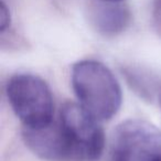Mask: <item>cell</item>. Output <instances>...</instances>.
<instances>
[{"label": "cell", "instance_id": "8992f818", "mask_svg": "<svg viewBox=\"0 0 161 161\" xmlns=\"http://www.w3.org/2000/svg\"><path fill=\"white\" fill-rule=\"evenodd\" d=\"M131 11L121 3L97 0L88 7L91 25L104 36H115L124 32L131 22Z\"/></svg>", "mask_w": 161, "mask_h": 161}, {"label": "cell", "instance_id": "5b68a950", "mask_svg": "<svg viewBox=\"0 0 161 161\" xmlns=\"http://www.w3.org/2000/svg\"><path fill=\"white\" fill-rule=\"evenodd\" d=\"M25 146L36 156L47 161H69V149L58 119L38 128H23Z\"/></svg>", "mask_w": 161, "mask_h": 161}, {"label": "cell", "instance_id": "52a82bcc", "mask_svg": "<svg viewBox=\"0 0 161 161\" xmlns=\"http://www.w3.org/2000/svg\"><path fill=\"white\" fill-rule=\"evenodd\" d=\"M10 25V12L9 8L7 7L5 1H1V8H0V29L1 32H5L7 29H9Z\"/></svg>", "mask_w": 161, "mask_h": 161}, {"label": "cell", "instance_id": "3957f363", "mask_svg": "<svg viewBox=\"0 0 161 161\" xmlns=\"http://www.w3.org/2000/svg\"><path fill=\"white\" fill-rule=\"evenodd\" d=\"M69 161H98L105 148V134L96 118L80 104L65 103L58 114Z\"/></svg>", "mask_w": 161, "mask_h": 161}, {"label": "cell", "instance_id": "7a4b0ae2", "mask_svg": "<svg viewBox=\"0 0 161 161\" xmlns=\"http://www.w3.org/2000/svg\"><path fill=\"white\" fill-rule=\"evenodd\" d=\"M6 95L23 128L42 127L54 119L53 95L40 76L14 74L6 84Z\"/></svg>", "mask_w": 161, "mask_h": 161}, {"label": "cell", "instance_id": "9c48e42d", "mask_svg": "<svg viewBox=\"0 0 161 161\" xmlns=\"http://www.w3.org/2000/svg\"><path fill=\"white\" fill-rule=\"evenodd\" d=\"M103 1H109V3H121L124 0H103Z\"/></svg>", "mask_w": 161, "mask_h": 161}, {"label": "cell", "instance_id": "ba28073f", "mask_svg": "<svg viewBox=\"0 0 161 161\" xmlns=\"http://www.w3.org/2000/svg\"><path fill=\"white\" fill-rule=\"evenodd\" d=\"M153 18L158 30L161 32V0L153 1Z\"/></svg>", "mask_w": 161, "mask_h": 161}, {"label": "cell", "instance_id": "6da1fadb", "mask_svg": "<svg viewBox=\"0 0 161 161\" xmlns=\"http://www.w3.org/2000/svg\"><path fill=\"white\" fill-rule=\"evenodd\" d=\"M71 82L78 104L98 121L110 120L120 109L121 87L104 63L92 58L78 61L72 66Z\"/></svg>", "mask_w": 161, "mask_h": 161}, {"label": "cell", "instance_id": "277c9868", "mask_svg": "<svg viewBox=\"0 0 161 161\" xmlns=\"http://www.w3.org/2000/svg\"><path fill=\"white\" fill-rule=\"evenodd\" d=\"M112 161H161V131L142 119H128L115 129Z\"/></svg>", "mask_w": 161, "mask_h": 161}]
</instances>
